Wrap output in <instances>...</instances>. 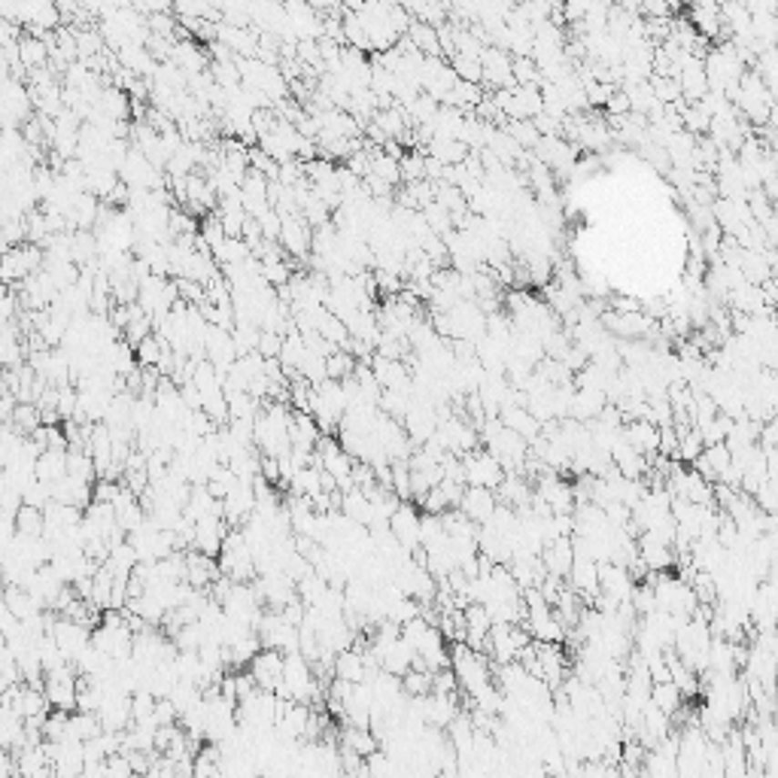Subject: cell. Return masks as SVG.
<instances>
[{
  "label": "cell",
  "mask_w": 778,
  "mask_h": 778,
  "mask_svg": "<svg viewBox=\"0 0 778 778\" xmlns=\"http://www.w3.org/2000/svg\"><path fill=\"white\" fill-rule=\"evenodd\" d=\"M609 404V395L599 393V389H575L572 399V420L578 423H593L599 420V414Z\"/></svg>",
  "instance_id": "cell-11"
},
{
  "label": "cell",
  "mask_w": 778,
  "mask_h": 778,
  "mask_svg": "<svg viewBox=\"0 0 778 778\" xmlns=\"http://www.w3.org/2000/svg\"><path fill=\"white\" fill-rule=\"evenodd\" d=\"M389 532H393V538L399 541L408 554H417V550H423V511L417 505L402 502V508L393 514V520H389Z\"/></svg>",
  "instance_id": "cell-2"
},
{
  "label": "cell",
  "mask_w": 778,
  "mask_h": 778,
  "mask_svg": "<svg viewBox=\"0 0 778 778\" xmlns=\"http://www.w3.org/2000/svg\"><path fill=\"white\" fill-rule=\"evenodd\" d=\"M356 356H350V353H343V350H338V353H332L329 359H325V371H329V380H347V377H353L356 374Z\"/></svg>",
  "instance_id": "cell-25"
},
{
  "label": "cell",
  "mask_w": 778,
  "mask_h": 778,
  "mask_svg": "<svg viewBox=\"0 0 778 778\" xmlns=\"http://www.w3.org/2000/svg\"><path fill=\"white\" fill-rule=\"evenodd\" d=\"M584 92H587V104H590V107H609L611 95L618 92V88L609 86V83H596V79H587Z\"/></svg>",
  "instance_id": "cell-28"
},
{
  "label": "cell",
  "mask_w": 778,
  "mask_h": 778,
  "mask_svg": "<svg viewBox=\"0 0 778 778\" xmlns=\"http://www.w3.org/2000/svg\"><path fill=\"white\" fill-rule=\"evenodd\" d=\"M402 687L408 696H429L432 693V672H426V669H411V672L402 678Z\"/></svg>",
  "instance_id": "cell-27"
},
{
  "label": "cell",
  "mask_w": 778,
  "mask_h": 778,
  "mask_svg": "<svg viewBox=\"0 0 778 778\" xmlns=\"http://www.w3.org/2000/svg\"><path fill=\"white\" fill-rule=\"evenodd\" d=\"M371 174L380 177V179H386L389 186H395V183H402V161L393 159V156H386L384 149H377L374 159H371Z\"/></svg>",
  "instance_id": "cell-22"
},
{
  "label": "cell",
  "mask_w": 778,
  "mask_h": 778,
  "mask_svg": "<svg viewBox=\"0 0 778 778\" xmlns=\"http://www.w3.org/2000/svg\"><path fill=\"white\" fill-rule=\"evenodd\" d=\"M19 58L28 70H40V67H46V61L52 58V49H49L46 40L37 37V34H22Z\"/></svg>",
  "instance_id": "cell-13"
},
{
  "label": "cell",
  "mask_w": 778,
  "mask_h": 778,
  "mask_svg": "<svg viewBox=\"0 0 778 778\" xmlns=\"http://www.w3.org/2000/svg\"><path fill=\"white\" fill-rule=\"evenodd\" d=\"M165 350H168V341L159 338V334H149L147 341H140L138 347H134V353H138V368H159Z\"/></svg>",
  "instance_id": "cell-21"
},
{
  "label": "cell",
  "mask_w": 778,
  "mask_h": 778,
  "mask_svg": "<svg viewBox=\"0 0 778 778\" xmlns=\"http://www.w3.org/2000/svg\"><path fill=\"white\" fill-rule=\"evenodd\" d=\"M280 243L292 259H307L313 252V231L304 225V216H283V234H280Z\"/></svg>",
  "instance_id": "cell-5"
},
{
  "label": "cell",
  "mask_w": 778,
  "mask_h": 778,
  "mask_svg": "<svg viewBox=\"0 0 778 778\" xmlns=\"http://www.w3.org/2000/svg\"><path fill=\"white\" fill-rule=\"evenodd\" d=\"M15 536H25V538L46 536V511L22 505V508L15 511Z\"/></svg>",
  "instance_id": "cell-17"
},
{
  "label": "cell",
  "mask_w": 778,
  "mask_h": 778,
  "mask_svg": "<svg viewBox=\"0 0 778 778\" xmlns=\"http://www.w3.org/2000/svg\"><path fill=\"white\" fill-rule=\"evenodd\" d=\"M377 672H371L368 669V663H365V654H362V650H356V648H350V650H341L338 657H334V678H338V681H347V684H365L368 678H374Z\"/></svg>",
  "instance_id": "cell-7"
},
{
  "label": "cell",
  "mask_w": 778,
  "mask_h": 778,
  "mask_svg": "<svg viewBox=\"0 0 778 778\" xmlns=\"http://www.w3.org/2000/svg\"><path fill=\"white\" fill-rule=\"evenodd\" d=\"M541 563H545L548 575H557V578H568L575 566V541L572 538H559V541H550L541 550Z\"/></svg>",
  "instance_id": "cell-8"
},
{
  "label": "cell",
  "mask_w": 778,
  "mask_h": 778,
  "mask_svg": "<svg viewBox=\"0 0 778 778\" xmlns=\"http://www.w3.org/2000/svg\"><path fill=\"white\" fill-rule=\"evenodd\" d=\"M426 156L438 159L441 165H447V168H459V165H466V159L472 156V149H468L463 140H441V138H435L429 143Z\"/></svg>",
  "instance_id": "cell-14"
},
{
  "label": "cell",
  "mask_w": 778,
  "mask_h": 778,
  "mask_svg": "<svg viewBox=\"0 0 778 778\" xmlns=\"http://www.w3.org/2000/svg\"><path fill=\"white\" fill-rule=\"evenodd\" d=\"M341 514L365 529L374 527V502H371L362 490H350L341 496Z\"/></svg>",
  "instance_id": "cell-12"
},
{
  "label": "cell",
  "mask_w": 778,
  "mask_h": 778,
  "mask_svg": "<svg viewBox=\"0 0 778 778\" xmlns=\"http://www.w3.org/2000/svg\"><path fill=\"white\" fill-rule=\"evenodd\" d=\"M650 702H654L657 709L663 711V714H669V718H672V714H675L678 709H681L684 693L678 691V687H675L672 681H660V684L650 687Z\"/></svg>",
  "instance_id": "cell-19"
},
{
  "label": "cell",
  "mask_w": 778,
  "mask_h": 778,
  "mask_svg": "<svg viewBox=\"0 0 778 778\" xmlns=\"http://www.w3.org/2000/svg\"><path fill=\"white\" fill-rule=\"evenodd\" d=\"M341 748L353 751V754H359L362 760H368L371 754H377V751H380V739L371 730L347 727L341 732Z\"/></svg>",
  "instance_id": "cell-15"
},
{
  "label": "cell",
  "mask_w": 778,
  "mask_h": 778,
  "mask_svg": "<svg viewBox=\"0 0 778 778\" xmlns=\"http://www.w3.org/2000/svg\"><path fill=\"white\" fill-rule=\"evenodd\" d=\"M52 639L58 641V648L65 650V657L70 660V663H77L79 657H83L86 648H92V630L83 627V623L77 620H67V618H56V623H52Z\"/></svg>",
  "instance_id": "cell-3"
},
{
  "label": "cell",
  "mask_w": 778,
  "mask_h": 778,
  "mask_svg": "<svg viewBox=\"0 0 778 778\" xmlns=\"http://www.w3.org/2000/svg\"><path fill=\"white\" fill-rule=\"evenodd\" d=\"M250 675L256 678L259 691H271L274 693L280 684H283V669H286V654H280V650H271V648H261L256 657H252V663L247 666Z\"/></svg>",
  "instance_id": "cell-4"
},
{
  "label": "cell",
  "mask_w": 778,
  "mask_h": 778,
  "mask_svg": "<svg viewBox=\"0 0 778 778\" xmlns=\"http://www.w3.org/2000/svg\"><path fill=\"white\" fill-rule=\"evenodd\" d=\"M261 477H265L268 484H280V463L274 456H261Z\"/></svg>",
  "instance_id": "cell-31"
},
{
  "label": "cell",
  "mask_w": 778,
  "mask_h": 778,
  "mask_svg": "<svg viewBox=\"0 0 778 778\" xmlns=\"http://www.w3.org/2000/svg\"><path fill=\"white\" fill-rule=\"evenodd\" d=\"M499 420L505 423V429L517 432V435L523 441H529V445H536V441L541 438V423L532 417L529 408H520V404H505Z\"/></svg>",
  "instance_id": "cell-10"
},
{
  "label": "cell",
  "mask_w": 778,
  "mask_h": 778,
  "mask_svg": "<svg viewBox=\"0 0 778 778\" xmlns=\"http://www.w3.org/2000/svg\"><path fill=\"white\" fill-rule=\"evenodd\" d=\"M402 179L404 183H420L426 179V152H404L402 159Z\"/></svg>",
  "instance_id": "cell-26"
},
{
  "label": "cell",
  "mask_w": 778,
  "mask_h": 778,
  "mask_svg": "<svg viewBox=\"0 0 778 778\" xmlns=\"http://www.w3.org/2000/svg\"><path fill=\"white\" fill-rule=\"evenodd\" d=\"M496 508H499V496L493 490H484V486H468L463 493V502H459V511H463L468 520H475L477 527L490 523Z\"/></svg>",
  "instance_id": "cell-6"
},
{
  "label": "cell",
  "mask_w": 778,
  "mask_h": 778,
  "mask_svg": "<svg viewBox=\"0 0 778 778\" xmlns=\"http://www.w3.org/2000/svg\"><path fill=\"white\" fill-rule=\"evenodd\" d=\"M463 466H466L468 486H484V490L496 493L505 484V477H508L499 459L493 454H486V450H475V454L463 456Z\"/></svg>",
  "instance_id": "cell-1"
},
{
  "label": "cell",
  "mask_w": 778,
  "mask_h": 778,
  "mask_svg": "<svg viewBox=\"0 0 778 778\" xmlns=\"http://www.w3.org/2000/svg\"><path fill=\"white\" fill-rule=\"evenodd\" d=\"M104 732L101 727V718L92 711H74L70 714V730H67V739H77V742H92Z\"/></svg>",
  "instance_id": "cell-18"
},
{
  "label": "cell",
  "mask_w": 778,
  "mask_h": 778,
  "mask_svg": "<svg viewBox=\"0 0 778 778\" xmlns=\"http://www.w3.org/2000/svg\"><path fill=\"white\" fill-rule=\"evenodd\" d=\"M605 113H609V119H620V116H630L632 113V101L627 92H614L609 107H605Z\"/></svg>",
  "instance_id": "cell-30"
},
{
  "label": "cell",
  "mask_w": 778,
  "mask_h": 778,
  "mask_svg": "<svg viewBox=\"0 0 778 778\" xmlns=\"http://www.w3.org/2000/svg\"><path fill=\"white\" fill-rule=\"evenodd\" d=\"M623 438H627L645 459H650L654 454L660 456V426H654V423L630 420L627 426H623Z\"/></svg>",
  "instance_id": "cell-9"
},
{
  "label": "cell",
  "mask_w": 778,
  "mask_h": 778,
  "mask_svg": "<svg viewBox=\"0 0 778 778\" xmlns=\"http://www.w3.org/2000/svg\"><path fill=\"white\" fill-rule=\"evenodd\" d=\"M259 353H261L265 359H280V353H283V334H277V332H261Z\"/></svg>",
  "instance_id": "cell-29"
},
{
  "label": "cell",
  "mask_w": 778,
  "mask_h": 778,
  "mask_svg": "<svg viewBox=\"0 0 778 778\" xmlns=\"http://www.w3.org/2000/svg\"><path fill=\"white\" fill-rule=\"evenodd\" d=\"M67 477V450H46L37 459V481L58 484Z\"/></svg>",
  "instance_id": "cell-16"
},
{
  "label": "cell",
  "mask_w": 778,
  "mask_h": 778,
  "mask_svg": "<svg viewBox=\"0 0 778 778\" xmlns=\"http://www.w3.org/2000/svg\"><path fill=\"white\" fill-rule=\"evenodd\" d=\"M67 475L77 477V481L95 484L97 481V468H95L92 454H86V450H67Z\"/></svg>",
  "instance_id": "cell-20"
},
{
  "label": "cell",
  "mask_w": 778,
  "mask_h": 778,
  "mask_svg": "<svg viewBox=\"0 0 778 778\" xmlns=\"http://www.w3.org/2000/svg\"><path fill=\"white\" fill-rule=\"evenodd\" d=\"M502 128L508 131L511 138L520 143V149H527V152H529V149L536 152V147L541 143V134H538V128H536V122H514V119H508V122L502 125Z\"/></svg>",
  "instance_id": "cell-24"
},
{
  "label": "cell",
  "mask_w": 778,
  "mask_h": 778,
  "mask_svg": "<svg viewBox=\"0 0 778 778\" xmlns=\"http://www.w3.org/2000/svg\"><path fill=\"white\" fill-rule=\"evenodd\" d=\"M650 83V88H654V97L663 107H675L678 101H684V95H681V83H678V79H672V77H650L648 79Z\"/></svg>",
  "instance_id": "cell-23"
}]
</instances>
